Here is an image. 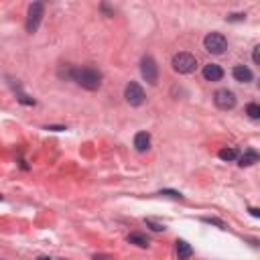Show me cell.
<instances>
[{
    "label": "cell",
    "mask_w": 260,
    "mask_h": 260,
    "mask_svg": "<svg viewBox=\"0 0 260 260\" xmlns=\"http://www.w3.org/2000/svg\"><path fill=\"white\" fill-rule=\"evenodd\" d=\"M220 159L222 161H234V159H238V152H236V148H222Z\"/></svg>",
    "instance_id": "obj_15"
},
{
    "label": "cell",
    "mask_w": 260,
    "mask_h": 260,
    "mask_svg": "<svg viewBox=\"0 0 260 260\" xmlns=\"http://www.w3.org/2000/svg\"><path fill=\"white\" fill-rule=\"evenodd\" d=\"M232 73H234V77H236L238 81H242V83H248V81H252V71H250L246 65H236Z\"/></svg>",
    "instance_id": "obj_10"
},
{
    "label": "cell",
    "mask_w": 260,
    "mask_h": 260,
    "mask_svg": "<svg viewBox=\"0 0 260 260\" xmlns=\"http://www.w3.org/2000/svg\"><path fill=\"white\" fill-rule=\"evenodd\" d=\"M191 254H193L191 246H189L185 240H177V256H179V258H189Z\"/></svg>",
    "instance_id": "obj_12"
},
{
    "label": "cell",
    "mask_w": 260,
    "mask_h": 260,
    "mask_svg": "<svg viewBox=\"0 0 260 260\" xmlns=\"http://www.w3.org/2000/svg\"><path fill=\"white\" fill-rule=\"evenodd\" d=\"M134 146H136V150H140V152L148 150V146H150V136H148L146 132H138V134L134 136Z\"/></svg>",
    "instance_id": "obj_11"
},
{
    "label": "cell",
    "mask_w": 260,
    "mask_h": 260,
    "mask_svg": "<svg viewBox=\"0 0 260 260\" xmlns=\"http://www.w3.org/2000/svg\"><path fill=\"white\" fill-rule=\"evenodd\" d=\"M260 161V152H256L254 148H248V150H244L240 157H238V163H240V167H250V165H254V163H258Z\"/></svg>",
    "instance_id": "obj_9"
},
{
    "label": "cell",
    "mask_w": 260,
    "mask_h": 260,
    "mask_svg": "<svg viewBox=\"0 0 260 260\" xmlns=\"http://www.w3.org/2000/svg\"><path fill=\"white\" fill-rule=\"evenodd\" d=\"M214 102H216V106L222 108V110H232L236 106V96L230 90H218L216 96H214Z\"/></svg>",
    "instance_id": "obj_6"
},
{
    "label": "cell",
    "mask_w": 260,
    "mask_h": 260,
    "mask_svg": "<svg viewBox=\"0 0 260 260\" xmlns=\"http://www.w3.org/2000/svg\"><path fill=\"white\" fill-rule=\"evenodd\" d=\"M203 77H205L207 81H220V79L224 77V71H222V67L216 65V63H207V65L203 67Z\"/></svg>",
    "instance_id": "obj_8"
},
{
    "label": "cell",
    "mask_w": 260,
    "mask_h": 260,
    "mask_svg": "<svg viewBox=\"0 0 260 260\" xmlns=\"http://www.w3.org/2000/svg\"><path fill=\"white\" fill-rule=\"evenodd\" d=\"M250 214L256 216V218H260V210H254V207H250Z\"/></svg>",
    "instance_id": "obj_18"
},
{
    "label": "cell",
    "mask_w": 260,
    "mask_h": 260,
    "mask_svg": "<svg viewBox=\"0 0 260 260\" xmlns=\"http://www.w3.org/2000/svg\"><path fill=\"white\" fill-rule=\"evenodd\" d=\"M246 114L252 120H260V104H248V106H246Z\"/></svg>",
    "instance_id": "obj_14"
},
{
    "label": "cell",
    "mask_w": 260,
    "mask_h": 260,
    "mask_svg": "<svg viewBox=\"0 0 260 260\" xmlns=\"http://www.w3.org/2000/svg\"><path fill=\"white\" fill-rule=\"evenodd\" d=\"M197 67V59L191 53H177L173 57V69L179 73H193Z\"/></svg>",
    "instance_id": "obj_3"
},
{
    "label": "cell",
    "mask_w": 260,
    "mask_h": 260,
    "mask_svg": "<svg viewBox=\"0 0 260 260\" xmlns=\"http://www.w3.org/2000/svg\"><path fill=\"white\" fill-rule=\"evenodd\" d=\"M203 45L214 55H222L224 51L228 49V41H226V37L222 33H210V35L203 39Z\"/></svg>",
    "instance_id": "obj_2"
},
{
    "label": "cell",
    "mask_w": 260,
    "mask_h": 260,
    "mask_svg": "<svg viewBox=\"0 0 260 260\" xmlns=\"http://www.w3.org/2000/svg\"><path fill=\"white\" fill-rule=\"evenodd\" d=\"M252 59H254L256 65H260V45L254 47V51H252Z\"/></svg>",
    "instance_id": "obj_16"
},
{
    "label": "cell",
    "mask_w": 260,
    "mask_h": 260,
    "mask_svg": "<svg viewBox=\"0 0 260 260\" xmlns=\"http://www.w3.org/2000/svg\"><path fill=\"white\" fill-rule=\"evenodd\" d=\"M124 96H126V102L130 104V106H140V104L144 102V92H142V88H140L138 83H134V81H130V83L126 85Z\"/></svg>",
    "instance_id": "obj_7"
},
{
    "label": "cell",
    "mask_w": 260,
    "mask_h": 260,
    "mask_svg": "<svg viewBox=\"0 0 260 260\" xmlns=\"http://www.w3.org/2000/svg\"><path fill=\"white\" fill-rule=\"evenodd\" d=\"M43 3L41 0H37V3H33L31 5V9H29V17H27V31L29 33H35L37 29H39V25H41V19H43Z\"/></svg>",
    "instance_id": "obj_5"
},
{
    "label": "cell",
    "mask_w": 260,
    "mask_h": 260,
    "mask_svg": "<svg viewBox=\"0 0 260 260\" xmlns=\"http://www.w3.org/2000/svg\"><path fill=\"white\" fill-rule=\"evenodd\" d=\"M128 242H130V244H136V246H140V248H146V246H148V238L142 236V234H130V236H128Z\"/></svg>",
    "instance_id": "obj_13"
},
{
    "label": "cell",
    "mask_w": 260,
    "mask_h": 260,
    "mask_svg": "<svg viewBox=\"0 0 260 260\" xmlns=\"http://www.w3.org/2000/svg\"><path fill=\"white\" fill-rule=\"evenodd\" d=\"M146 224H148V226H152V230H157V232L165 230V224H157L154 220H146Z\"/></svg>",
    "instance_id": "obj_17"
},
{
    "label": "cell",
    "mask_w": 260,
    "mask_h": 260,
    "mask_svg": "<svg viewBox=\"0 0 260 260\" xmlns=\"http://www.w3.org/2000/svg\"><path fill=\"white\" fill-rule=\"evenodd\" d=\"M140 73H142V77H144L150 85L157 83V79H159V69H157V63H154V59H152L150 55L142 57V61H140Z\"/></svg>",
    "instance_id": "obj_4"
},
{
    "label": "cell",
    "mask_w": 260,
    "mask_h": 260,
    "mask_svg": "<svg viewBox=\"0 0 260 260\" xmlns=\"http://www.w3.org/2000/svg\"><path fill=\"white\" fill-rule=\"evenodd\" d=\"M73 81H77L81 88L85 90H98L100 83H102V73L94 67H79V69H73L71 73Z\"/></svg>",
    "instance_id": "obj_1"
}]
</instances>
